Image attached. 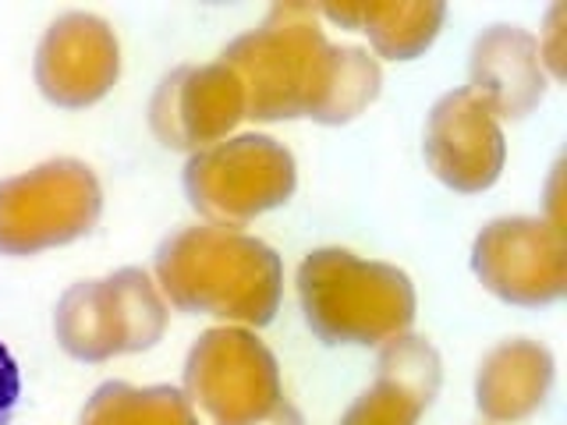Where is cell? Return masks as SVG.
<instances>
[{
  "label": "cell",
  "mask_w": 567,
  "mask_h": 425,
  "mask_svg": "<svg viewBox=\"0 0 567 425\" xmlns=\"http://www.w3.org/2000/svg\"><path fill=\"white\" fill-rule=\"evenodd\" d=\"M220 64L238 79L245 117L344 124L380 96V64L359 46H333L312 4H277L270 18L238 35Z\"/></svg>",
  "instance_id": "1"
},
{
  "label": "cell",
  "mask_w": 567,
  "mask_h": 425,
  "mask_svg": "<svg viewBox=\"0 0 567 425\" xmlns=\"http://www.w3.org/2000/svg\"><path fill=\"white\" fill-rule=\"evenodd\" d=\"M156 280L174 309L227 323H274L284 262L270 245L235 227H182L156 248Z\"/></svg>",
  "instance_id": "2"
},
{
  "label": "cell",
  "mask_w": 567,
  "mask_h": 425,
  "mask_svg": "<svg viewBox=\"0 0 567 425\" xmlns=\"http://www.w3.org/2000/svg\"><path fill=\"white\" fill-rule=\"evenodd\" d=\"M298 298L309 330L323 344L377 348L415 323V288L390 262H369L344 248H316L298 266Z\"/></svg>",
  "instance_id": "3"
},
{
  "label": "cell",
  "mask_w": 567,
  "mask_h": 425,
  "mask_svg": "<svg viewBox=\"0 0 567 425\" xmlns=\"http://www.w3.org/2000/svg\"><path fill=\"white\" fill-rule=\"evenodd\" d=\"M167 330V305L146 270H117L68 288L53 312L58 344L79 362L153 348Z\"/></svg>",
  "instance_id": "4"
},
{
  "label": "cell",
  "mask_w": 567,
  "mask_h": 425,
  "mask_svg": "<svg viewBox=\"0 0 567 425\" xmlns=\"http://www.w3.org/2000/svg\"><path fill=\"white\" fill-rule=\"evenodd\" d=\"M295 156L270 135H238L192 153L185 164L188 203L217 227H241L291 199Z\"/></svg>",
  "instance_id": "5"
},
{
  "label": "cell",
  "mask_w": 567,
  "mask_h": 425,
  "mask_svg": "<svg viewBox=\"0 0 567 425\" xmlns=\"http://www.w3.org/2000/svg\"><path fill=\"white\" fill-rule=\"evenodd\" d=\"M103 191L82 159H50L0 182V252L35 256L100 224Z\"/></svg>",
  "instance_id": "6"
},
{
  "label": "cell",
  "mask_w": 567,
  "mask_h": 425,
  "mask_svg": "<svg viewBox=\"0 0 567 425\" xmlns=\"http://www.w3.org/2000/svg\"><path fill=\"white\" fill-rule=\"evenodd\" d=\"M185 394L217 425H256L288 404L274 351L238 326L206 330L192 344Z\"/></svg>",
  "instance_id": "7"
},
{
  "label": "cell",
  "mask_w": 567,
  "mask_h": 425,
  "mask_svg": "<svg viewBox=\"0 0 567 425\" xmlns=\"http://www.w3.org/2000/svg\"><path fill=\"white\" fill-rule=\"evenodd\" d=\"M472 270L507 305L539 309L567 288V248L557 224L536 217H504L478 230Z\"/></svg>",
  "instance_id": "8"
},
{
  "label": "cell",
  "mask_w": 567,
  "mask_h": 425,
  "mask_svg": "<svg viewBox=\"0 0 567 425\" xmlns=\"http://www.w3.org/2000/svg\"><path fill=\"white\" fill-rule=\"evenodd\" d=\"M422 153L443 185L461 195H475L496 185L507 146L489 106L472 89H454L430 111Z\"/></svg>",
  "instance_id": "9"
},
{
  "label": "cell",
  "mask_w": 567,
  "mask_h": 425,
  "mask_svg": "<svg viewBox=\"0 0 567 425\" xmlns=\"http://www.w3.org/2000/svg\"><path fill=\"white\" fill-rule=\"evenodd\" d=\"M117 75V35L96 14H61L35 50V85L64 111H79V106L103 100L114 89Z\"/></svg>",
  "instance_id": "10"
},
{
  "label": "cell",
  "mask_w": 567,
  "mask_h": 425,
  "mask_svg": "<svg viewBox=\"0 0 567 425\" xmlns=\"http://www.w3.org/2000/svg\"><path fill=\"white\" fill-rule=\"evenodd\" d=\"M245 117L241 85L230 71L217 64H185L156 85L150 103V124L167 149L217 146L220 138Z\"/></svg>",
  "instance_id": "11"
},
{
  "label": "cell",
  "mask_w": 567,
  "mask_h": 425,
  "mask_svg": "<svg viewBox=\"0 0 567 425\" xmlns=\"http://www.w3.org/2000/svg\"><path fill=\"white\" fill-rule=\"evenodd\" d=\"M468 75L472 93L489 106L493 117L518 121L536 111L546 96L543 46L518 25H493L478 35Z\"/></svg>",
  "instance_id": "12"
},
{
  "label": "cell",
  "mask_w": 567,
  "mask_h": 425,
  "mask_svg": "<svg viewBox=\"0 0 567 425\" xmlns=\"http://www.w3.org/2000/svg\"><path fill=\"white\" fill-rule=\"evenodd\" d=\"M554 386V354L539 341L496 344L475 372V404L489 422H522L536 415Z\"/></svg>",
  "instance_id": "13"
},
{
  "label": "cell",
  "mask_w": 567,
  "mask_h": 425,
  "mask_svg": "<svg viewBox=\"0 0 567 425\" xmlns=\"http://www.w3.org/2000/svg\"><path fill=\"white\" fill-rule=\"evenodd\" d=\"M330 22L365 32L372 46L390 61H412L436 40V32L447 18V8L430 0V4H351V8H316Z\"/></svg>",
  "instance_id": "14"
},
{
  "label": "cell",
  "mask_w": 567,
  "mask_h": 425,
  "mask_svg": "<svg viewBox=\"0 0 567 425\" xmlns=\"http://www.w3.org/2000/svg\"><path fill=\"white\" fill-rule=\"evenodd\" d=\"M79 425H199L188 394L174 386L103 383L82 407Z\"/></svg>",
  "instance_id": "15"
},
{
  "label": "cell",
  "mask_w": 567,
  "mask_h": 425,
  "mask_svg": "<svg viewBox=\"0 0 567 425\" xmlns=\"http://www.w3.org/2000/svg\"><path fill=\"white\" fill-rule=\"evenodd\" d=\"M377 376L398 380L412 394H419L425 404H433L440 394V354L430 341L412 333H401L394 341H386L377 362Z\"/></svg>",
  "instance_id": "16"
},
{
  "label": "cell",
  "mask_w": 567,
  "mask_h": 425,
  "mask_svg": "<svg viewBox=\"0 0 567 425\" xmlns=\"http://www.w3.org/2000/svg\"><path fill=\"white\" fill-rule=\"evenodd\" d=\"M425 407L430 404L398 380L377 376V383L348 407L337 425H419Z\"/></svg>",
  "instance_id": "17"
},
{
  "label": "cell",
  "mask_w": 567,
  "mask_h": 425,
  "mask_svg": "<svg viewBox=\"0 0 567 425\" xmlns=\"http://www.w3.org/2000/svg\"><path fill=\"white\" fill-rule=\"evenodd\" d=\"M18 394H22V376H18L11 351L0 344V425L11 422L14 407H18Z\"/></svg>",
  "instance_id": "18"
}]
</instances>
